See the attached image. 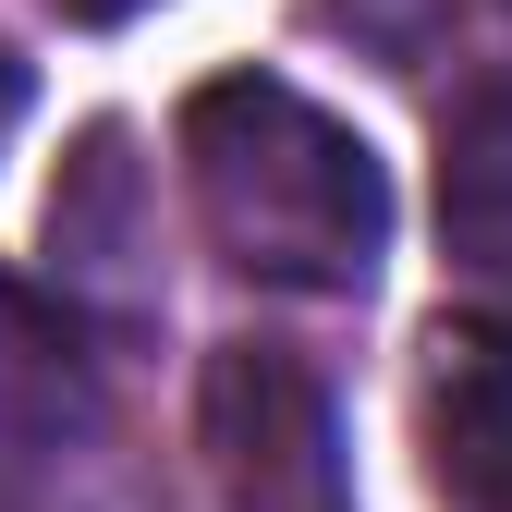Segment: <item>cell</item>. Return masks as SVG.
I'll list each match as a JSON object with an SVG mask.
<instances>
[{
    "mask_svg": "<svg viewBox=\"0 0 512 512\" xmlns=\"http://www.w3.org/2000/svg\"><path fill=\"white\" fill-rule=\"evenodd\" d=\"M86 439H98L86 317L0 269V452H86Z\"/></svg>",
    "mask_w": 512,
    "mask_h": 512,
    "instance_id": "4",
    "label": "cell"
},
{
    "mask_svg": "<svg viewBox=\"0 0 512 512\" xmlns=\"http://www.w3.org/2000/svg\"><path fill=\"white\" fill-rule=\"evenodd\" d=\"M439 244L452 269L512 293V86H476L439 122Z\"/></svg>",
    "mask_w": 512,
    "mask_h": 512,
    "instance_id": "6",
    "label": "cell"
},
{
    "mask_svg": "<svg viewBox=\"0 0 512 512\" xmlns=\"http://www.w3.org/2000/svg\"><path fill=\"white\" fill-rule=\"evenodd\" d=\"M61 13H86V25H122V13H147V0H61Z\"/></svg>",
    "mask_w": 512,
    "mask_h": 512,
    "instance_id": "8",
    "label": "cell"
},
{
    "mask_svg": "<svg viewBox=\"0 0 512 512\" xmlns=\"http://www.w3.org/2000/svg\"><path fill=\"white\" fill-rule=\"evenodd\" d=\"M427 476L464 512H512V317H439L415 366Z\"/></svg>",
    "mask_w": 512,
    "mask_h": 512,
    "instance_id": "3",
    "label": "cell"
},
{
    "mask_svg": "<svg viewBox=\"0 0 512 512\" xmlns=\"http://www.w3.org/2000/svg\"><path fill=\"white\" fill-rule=\"evenodd\" d=\"M49 256H61V281H74V293L147 305V281H135L147 220H135V159H122V122H98V135L74 147V171H61V196H49Z\"/></svg>",
    "mask_w": 512,
    "mask_h": 512,
    "instance_id": "5",
    "label": "cell"
},
{
    "mask_svg": "<svg viewBox=\"0 0 512 512\" xmlns=\"http://www.w3.org/2000/svg\"><path fill=\"white\" fill-rule=\"evenodd\" d=\"M196 427H208V476L232 512H354L342 415L317 391V366H293L281 342H220Z\"/></svg>",
    "mask_w": 512,
    "mask_h": 512,
    "instance_id": "2",
    "label": "cell"
},
{
    "mask_svg": "<svg viewBox=\"0 0 512 512\" xmlns=\"http://www.w3.org/2000/svg\"><path fill=\"white\" fill-rule=\"evenodd\" d=\"M13 122H25V61L0 49V147H13Z\"/></svg>",
    "mask_w": 512,
    "mask_h": 512,
    "instance_id": "7",
    "label": "cell"
},
{
    "mask_svg": "<svg viewBox=\"0 0 512 512\" xmlns=\"http://www.w3.org/2000/svg\"><path fill=\"white\" fill-rule=\"evenodd\" d=\"M183 183H196L208 244L269 293H366L391 244L378 147L281 74H208L183 98Z\"/></svg>",
    "mask_w": 512,
    "mask_h": 512,
    "instance_id": "1",
    "label": "cell"
}]
</instances>
